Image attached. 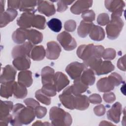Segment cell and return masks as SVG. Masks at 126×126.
<instances>
[{
    "label": "cell",
    "mask_w": 126,
    "mask_h": 126,
    "mask_svg": "<svg viewBox=\"0 0 126 126\" xmlns=\"http://www.w3.org/2000/svg\"><path fill=\"white\" fill-rule=\"evenodd\" d=\"M12 118L10 124L12 126H21L31 123L34 119V109L30 107H25L17 103L13 106Z\"/></svg>",
    "instance_id": "6da1fadb"
},
{
    "label": "cell",
    "mask_w": 126,
    "mask_h": 126,
    "mask_svg": "<svg viewBox=\"0 0 126 126\" xmlns=\"http://www.w3.org/2000/svg\"><path fill=\"white\" fill-rule=\"evenodd\" d=\"M49 117L53 126H68L71 125L72 122L69 113L57 106H54L50 109Z\"/></svg>",
    "instance_id": "7a4b0ae2"
},
{
    "label": "cell",
    "mask_w": 126,
    "mask_h": 126,
    "mask_svg": "<svg viewBox=\"0 0 126 126\" xmlns=\"http://www.w3.org/2000/svg\"><path fill=\"white\" fill-rule=\"evenodd\" d=\"M123 82L121 76L113 72L108 77L100 79L96 83L97 90L100 92H109L114 89L115 86L120 85Z\"/></svg>",
    "instance_id": "3957f363"
},
{
    "label": "cell",
    "mask_w": 126,
    "mask_h": 126,
    "mask_svg": "<svg viewBox=\"0 0 126 126\" xmlns=\"http://www.w3.org/2000/svg\"><path fill=\"white\" fill-rule=\"evenodd\" d=\"M124 26V22L120 17H111V20L107 24L106 31L107 37L110 39H115L117 38Z\"/></svg>",
    "instance_id": "277c9868"
},
{
    "label": "cell",
    "mask_w": 126,
    "mask_h": 126,
    "mask_svg": "<svg viewBox=\"0 0 126 126\" xmlns=\"http://www.w3.org/2000/svg\"><path fill=\"white\" fill-rule=\"evenodd\" d=\"M57 40L66 51L72 50L77 46L75 39L66 32H63L59 34L57 36Z\"/></svg>",
    "instance_id": "5b68a950"
},
{
    "label": "cell",
    "mask_w": 126,
    "mask_h": 126,
    "mask_svg": "<svg viewBox=\"0 0 126 126\" xmlns=\"http://www.w3.org/2000/svg\"><path fill=\"white\" fill-rule=\"evenodd\" d=\"M33 47L32 43L29 41L26 42L21 45L15 46L11 52L12 56L13 58L21 57H30L31 51Z\"/></svg>",
    "instance_id": "8992f818"
},
{
    "label": "cell",
    "mask_w": 126,
    "mask_h": 126,
    "mask_svg": "<svg viewBox=\"0 0 126 126\" xmlns=\"http://www.w3.org/2000/svg\"><path fill=\"white\" fill-rule=\"evenodd\" d=\"M105 5L109 11L112 12L111 17H120L125 4L123 0H105Z\"/></svg>",
    "instance_id": "52a82bcc"
},
{
    "label": "cell",
    "mask_w": 126,
    "mask_h": 126,
    "mask_svg": "<svg viewBox=\"0 0 126 126\" xmlns=\"http://www.w3.org/2000/svg\"><path fill=\"white\" fill-rule=\"evenodd\" d=\"M85 66L84 63L75 62L69 64L66 66L65 71L72 79L75 80L80 77Z\"/></svg>",
    "instance_id": "ba28073f"
},
{
    "label": "cell",
    "mask_w": 126,
    "mask_h": 126,
    "mask_svg": "<svg viewBox=\"0 0 126 126\" xmlns=\"http://www.w3.org/2000/svg\"><path fill=\"white\" fill-rule=\"evenodd\" d=\"M71 86L68 87L59 96L62 104L66 108L74 109V98L72 94Z\"/></svg>",
    "instance_id": "9c48e42d"
},
{
    "label": "cell",
    "mask_w": 126,
    "mask_h": 126,
    "mask_svg": "<svg viewBox=\"0 0 126 126\" xmlns=\"http://www.w3.org/2000/svg\"><path fill=\"white\" fill-rule=\"evenodd\" d=\"M77 55L84 61L92 56H95V45L93 44L80 45L77 49Z\"/></svg>",
    "instance_id": "30bf717a"
},
{
    "label": "cell",
    "mask_w": 126,
    "mask_h": 126,
    "mask_svg": "<svg viewBox=\"0 0 126 126\" xmlns=\"http://www.w3.org/2000/svg\"><path fill=\"white\" fill-rule=\"evenodd\" d=\"M61 52L60 46L56 42L49 41L47 44L46 56L49 60H56L60 56Z\"/></svg>",
    "instance_id": "8fae6325"
},
{
    "label": "cell",
    "mask_w": 126,
    "mask_h": 126,
    "mask_svg": "<svg viewBox=\"0 0 126 126\" xmlns=\"http://www.w3.org/2000/svg\"><path fill=\"white\" fill-rule=\"evenodd\" d=\"M37 9L38 11L47 16H51L56 13L54 5L49 1H37Z\"/></svg>",
    "instance_id": "7c38bea8"
},
{
    "label": "cell",
    "mask_w": 126,
    "mask_h": 126,
    "mask_svg": "<svg viewBox=\"0 0 126 126\" xmlns=\"http://www.w3.org/2000/svg\"><path fill=\"white\" fill-rule=\"evenodd\" d=\"M69 83V80L67 77L61 72H57L55 73L53 84L56 88L57 92H59Z\"/></svg>",
    "instance_id": "4fadbf2b"
},
{
    "label": "cell",
    "mask_w": 126,
    "mask_h": 126,
    "mask_svg": "<svg viewBox=\"0 0 126 126\" xmlns=\"http://www.w3.org/2000/svg\"><path fill=\"white\" fill-rule=\"evenodd\" d=\"M122 112V107L121 104L117 102L114 103L111 107V108L107 111V118L115 123H118L120 121V116Z\"/></svg>",
    "instance_id": "5bb4252c"
},
{
    "label": "cell",
    "mask_w": 126,
    "mask_h": 126,
    "mask_svg": "<svg viewBox=\"0 0 126 126\" xmlns=\"http://www.w3.org/2000/svg\"><path fill=\"white\" fill-rule=\"evenodd\" d=\"M16 70L12 66L8 64L3 68L2 72L0 75V82L1 84L14 81L15 78Z\"/></svg>",
    "instance_id": "9a60e30c"
},
{
    "label": "cell",
    "mask_w": 126,
    "mask_h": 126,
    "mask_svg": "<svg viewBox=\"0 0 126 126\" xmlns=\"http://www.w3.org/2000/svg\"><path fill=\"white\" fill-rule=\"evenodd\" d=\"M92 3V0H77L70 7V11L74 14L83 13L88 10Z\"/></svg>",
    "instance_id": "2e32d148"
},
{
    "label": "cell",
    "mask_w": 126,
    "mask_h": 126,
    "mask_svg": "<svg viewBox=\"0 0 126 126\" xmlns=\"http://www.w3.org/2000/svg\"><path fill=\"white\" fill-rule=\"evenodd\" d=\"M34 17V13L24 12L17 19V24L21 28H29L32 26Z\"/></svg>",
    "instance_id": "e0dca14e"
},
{
    "label": "cell",
    "mask_w": 126,
    "mask_h": 126,
    "mask_svg": "<svg viewBox=\"0 0 126 126\" xmlns=\"http://www.w3.org/2000/svg\"><path fill=\"white\" fill-rule=\"evenodd\" d=\"M18 13L15 9L8 8L5 11L0 14V28L6 26L12 21L17 16Z\"/></svg>",
    "instance_id": "ac0fdd59"
},
{
    "label": "cell",
    "mask_w": 126,
    "mask_h": 126,
    "mask_svg": "<svg viewBox=\"0 0 126 126\" xmlns=\"http://www.w3.org/2000/svg\"><path fill=\"white\" fill-rule=\"evenodd\" d=\"M29 57H21L15 58L12 64L14 67L20 71L26 70L29 69L31 65V61Z\"/></svg>",
    "instance_id": "d6986e66"
},
{
    "label": "cell",
    "mask_w": 126,
    "mask_h": 126,
    "mask_svg": "<svg viewBox=\"0 0 126 126\" xmlns=\"http://www.w3.org/2000/svg\"><path fill=\"white\" fill-rule=\"evenodd\" d=\"M89 106V98L85 95L79 94L74 96V108L79 110H84Z\"/></svg>",
    "instance_id": "ffe728a7"
},
{
    "label": "cell",
    "mask_w": 126,
    "mask_h": 126,
    "mask_svg": "<svg viewBox=\"0 0 126 126\" xmlns=\"http://www.w3.org/2000/svg\"><path fill=\"white\" fill-rule=\"evenodd\" d=\"M55 75L54 69L52 67L46 66L41 70V80L42 85L53 83Z\"/></svg>",
    "instance_id": "44dd1931"
},
{
    "label": "cell",
    "mask_w": 126,
    "mask_h": 126,
    "mask_svg": "<svg viewBox=\"0 0 126 126\" xmlns=\"http://www.w3.org/2000/svg\"><path fill=\"white\" fill-rule=\"evenodd\" d=\"M81 82L86 85H93L95 80L94 71L90 68L85 69L80 77Z\"/></svg>",
    "instance_id": "7402d4cb"
},
{
    "label": "cell",
    "mask_w": 126,
    "mask_h": 126,
    "mask_svg": "<svg viewBox=\"0 0 126 126\" xmlns=\"http://www.w3.org/2000/svg\"><path fill=\"white\" fill-rule=\"evenodd\" d=\"M18 83L29 87L32 83V73L30 70H23L20 71L18 76Z\"/></svg>",
    "instance_id": "603a6c76"
},
{
    "label": "cell",
    "mask_w": 126,
    "mask_h": 126,
    "mask_svg": "<svg viewBox=\"0 0 126 126\" xmlns=\"http://www.w3.org/2000/svg\"><path fill=\"white\" fill-rule=\"evenodd\" d=\"M28 31L26 29L20 28L17 29L12 34V37L14 42L22 44L27 39Z\"/></svg>",
    "instance_id": "cb8c5ba5"
},
{
    "label": "cell",
    "mask_w": 126,
    "mask_h": 126,
    "mask_svg": "<svg viewBox=\"0 0 126 126\" xmlns=\"http://www.w3.org/2000/svg\"><path fill=\"white\" fill-rule=\"evenodd\" d=\"M15 82L14 81L9 82L1 84L0 87V96L7 98L10 97L13 94Z\"/></svg>",
    "instance_id": "d4e9b609"
},
{
    "label": "cell",
    "mask_w": 126,
    "mask_h": 126,
    "mask_svg": "<svg viewBox=\"0 0 126 126\" xmlns=\"http://www.w3.org/2000/svg\"><path fill=\"white\" fill-rule=\"evenodd\" d=\"M89 36L93 40L101 41L105 37V32L101 27L94 25L89 33Z\"/></svg>",
    "instance_id": "484cf974"
},
{
    "label": "cell",
    "mask_w": 126,
    "mask_h": 126,
    "mask_svg": "<svg viewBox=\"0 0 126 126\" xmlns=\"http://www.w3.org/2000/svg\"><path fill=\"white\" fill-rule=\"evenodd\" d=\"M13 108V102L10 101L0 100V119L5 118L10 115V112Z\"/></svg>",
    "instance_id": "4316f807"
},
{
    "label": "cell",
    "mask_w": 126,
    "mask_h": 126,
    "mask_svg": "<svg viewBox=\"0 0 126 126\" xmlns=\"http://www.w3.org/2000/svg\"><path fill=\"white\" fill-rule=\"evenodd\" d=\"M93 26L94 24L92 22L82 20L78 28L77 32L78 35L81 37H85L90 33Z\"/></svg>",
    "instance_id": "83f0119b"
},
{
    "label": "cell",
    "mask_w": 126,
    "mask_h": 126,
    "mask_svg": "<svg viewBox=\"0 0 126 126\" xmlns=\"http://www.w3.org/2000/svg\"><path fill=\"white\" fill-rule=\"evenodd\" d=\"M46 55V51L42 45L33 46L30 55V57L33 61H40L44 59Z\"/></svg>",
    "instance_id": "f1b7e54d"
},
{
    "label": "cell",
    "mask_w": 126,
    "mask_h": 126,
    "mask_svg": "<svg viewBox=\"0 0 126 126\" xmlns=\"http://www.w3.org/2000/svg\"><path fill=\"white\" fill-rule=\"evenodd\" d=\"M71 88L73 94L77 95L85 92L88 89V86L83 84L81 82L80 77H79L74 80V83L71 86Z\"/></svg>",
    "instance_id": "f546056e"
},
{
    "label": "cell",
    "mask_w": 126,
    "mask_h": 126,
    "mask_svg": "<svg viewBox=\"0 0 126 126\" xmlns=\"http://www.w3.org/2000/svg\"><path fill=\"white\" fill-rule=\"evenodd\" d=\"M43 39L42 34L34 30L31 29L28 31L27 39L33 44H37L40 43Z\"/></svg>",
    "instance_id": "4dcf8cb0"
},
{
    "label": "cell",
    "mask_w": 126,
    "mask_h": 126,
    "mask_svg": "<svg viewBox=\"0 0 126 126\" xmlns=\"http://www.w3.org/2000/svg\"><path fill=\"white\" fill-rule=\"evenodd\" d=\"M114 69L115 66L111 62L105 61L102 62L99 67L95 71V73L97 75L106 74L111 72Z\"/></svg>",
    "instance_id": "1f68e13d"
},
{
    "label": "cell",
    "mask_w": 126,
    "mask_h": 126,
    "mask_svg": "<svg viewBox=\"0 0 126 126\" xmlns=\"http://www.w3.org/2000/svg\"><path fill=\"white\" fill-rule=\"evenodd\" d=\"M102 62V61L101 58L93 56L87 60L84 61V63L86 66L90 67L91 69L95 72L98 69Z\"/></svg>",
    "instance_id": "d6a6232c"
},
{
    "label": "cell",
    "mask_w": 126,
    "mask_h": 126,
    "mask_svg": "<svg viewBox=\"0 0 126 126\" xmlns=\"http://www.w3.org/2000/svg\"><path fill=\"white\" fill-rule=\"evenodd\" d=\"M37 4L36 0H21L19 10L25 12L34 13L36 11L34 7Z\"/></svg>",
    "instance_id": "836d02e7"
},
{
    "label": "cell",
    "mask_w": 126,
    "mask_h": 126,
    "mask_svg": "<svg viewBox=\"0 0 126 126\" xmlns=\"http://www.w3.org/2000/svg\"><path fill=\"white\" fill-rule=\"evenodd\" d=\"M26 87L18 82H15L14 90L13 92L14 96L17 98H23L27 94Z\"/></svg>",
    "instance_id": "e575fe53"
},
{
    "label": "cell",
    "mask_w": 126,
    "mask_h": 126,
    "mask_svg": "<svg viewBox=\"0 0 126 126\" xmlns=\"http://www.w3.org/2000/svg\"><path fill=\"white\" fill-rule=\"evenodd\" d=\"M46 26V19L42 15H34L32 27L36 28L39 30L44 29Z\"/></svg>",
    "instance_id": "d590c367"
},
{
    "label": "cell",
    "mask_w": 126,
    "mask_h": 126,
    "mask_svg": "<svg viewBox=\"0 0 126 126\" xmlns=\"http://www.w3.org/2000/svg\"><path fill=\"white\" fill-rule=\"evenodd\" d=\"M47 25L50 29L52 31L58 32L62 28L61 21L57 18H52L47 22Z\"/></svg>",
    "instance_id": "8d00e7d4"
},
{
    "label": "cell",
    "mask_w": 126,
    "mask_h": 126,
    "mask_svg": "<svg viewBox=\"0 0 126 126\" xmlns=\"http://www.w3.org/2000/svg\"><path fill=\"white\" fill-rule=\"evenodd\" d=\"M41 90L43 93L48 96H54L56 94L57 90L53 83L43 85Z\"/></svg>",
    "instance_id": "74e56055"
},
{
    "label": "cell",
    "mask_w": 126,
    "mask_h": 126,
    "mask_svg": "<svg viewBox=\"0 0 126 126\" xmlns=\"http://www.w3.org/2000/svg\"><path fill=\"white\" fill-rule=\"evenodd\" d=\"M35 97L40 102L48 105L51 103V99L49 96L42 93L41 89L37 90L35 93Z\"/></svg>",
    "instance_id": "f35d334b"
},
{
    "label": "cell",
    "mask_w": 126,
    "mask_h": 126,
    "mask_svg": "<svg viewBox=\"0 0 126 126\" xmlns=\"http://www.w3.org/2000/svg\"><path fill=\"white\" fill-rule=\"evenodd\" d=\"M116 51L112 48H107L104 50L102 57L105 60H112L116 57Z\"/></svg>",
    "instance_id": "ab89813d"
},
{
    "label": "cell",
    "mask_w": 126,
    "mask_h": 126,
    "mask_svg": "<svg viewBox=\"0 0 126 126\" xmlns=\"http://www.w3.org/2000/svg\"><path fill=\"white\" fill-rule=\"evenodd\" d=\"M81 17L84 21L92 22L95 19V13L92 10H88L82 13Z\"/></svg>",
    "instance_id": "60d3db41"
},
{
    "label": "cell",
    "mask_w": 126,
    "mask_h": 126,
    "mask_svg": "<svg viewBox=\"0 0 126 126\" xmlns=\"http://www.w3.org/2000/svg\"><path fill=\"white\" fill-rule=\"evenodd\" d=\"M74 1L70 0H59L57 3V11L59 12H63L67 8V5L71 4Z\"/></svg>",
    "instance_id": "b9f144b4"
},
{
    "label": "cell",
    "mask_w": 126,
    "mask_h": 126,
    "mask_svg": "<svg viewBox=\"0 0 126 126\" xmlns=\"http://www.w3.org/2000/svg\"><path fill=\"white\" fill-rule=\"evenodd\" d=\"M109 17L107 13L100 14L97 19V22L98 24L101 26H105L109 22Z\"/></svg>",
    "instance_id": "7bdbcfd3"
},
{
    "label": "cell",
    "mask_w": 126,
    "mask_h": 126,
    "mask_svg": "<svg viewBox=\"0 0 126 126\" xmlns=\"http://www.w3.org/2000/svg\"><path fill=\"white\" fill-rule=\"evenodd\" d=\"M35 116L37 118L41 119L44 117L47 112V109L45 107L40 105L35 107L34 109Z\"/></svg>",
    "instance_id": "ee69618b"
},
{
    "label": "cell",
    "mask_w": 126,
    "mask_h": 126,
    "mask_svg": "<svg viewBox=\"0 0 126 126\" xmlns=\"http://www.w3.org/2000/svg\"><path fill=\"white\" fill-rule=\"evenodd\" d=\"M76 27V23L74 20H69L66 21L64 23V28L67 32H73Z\"/></svg>",
    "instance_id": "f6af8a7d"
},
{
    "label": "cell",
    "mask_w": 126,
    "mask_h": 126,
    "mask_svg": "<svg viewBox=\"0 0 126 126\" xmlns=\"http://www.w3.org/2000/svg\"><path fill=\"white\" fill-rule=\"evenodd\" d=\"M24 102L27 106L33 108V109H34L35 107H36L37 106L40 105L39 103L37 101L32 98H27L25 100H24Z\"/></svg>",
    "instance_id": "bcb514c9"
},
{
    "label": "cell",
    "mask_w": 126,
    "mask_h": 126,
    "mask_svg": "<svg viewBox=\"0 0 126 126\" xmlns=\"http://www.w3.org/2000/svg\"><path fill=\"white\" fill-rule=\"evenodd\" d=\"M103 99L107 103H112L116 99V96L115 94L112 92H109L107 93H105L103 95Z\"/></svg>",
    "instance_id": "7dc6e473"
},
{
    "label": "cell",
    "mask_w": 126,
    "mask_h": 126,
    "mask_svg": "<svg viewBox=\"0 0 126 126\" xmlns=\"http://www.w3.org/2000/svg\"><path fill=\"white\" fill-rule=\"evenodd\" d=\"M89 102L93 104L100 103L102 101L101 96L97 94H93L90 95L89 97Z\"/></svg>",
    "instance_id": "c3c4849f"
},
{
    "label": "cell",
    "mask_w": 126,
    "mask_h": 126,
    "mask_svg": "<svg viewBox=\"0 0 126 126\" xmlns=\"http://www.w3.org/2000/svg\"><path fill=\"white\" fill-rule=\"evenodd\" d=\"M94 112L96 116H101L105 114V108L104 105L102 104L97 105L95 107H94Z\"/></svg>",
    "instance_id": "681fc988"
},
{
    "label": "cell",
    "mask_w": 126,
    "mask_h": 126,
    "mask_svg": "<svg viewBox=\"0 0 126 126\" xmlns=\"http://www.w3.org/2000/svg\"><path fill=\"white\" fill-rule=\"evenodd\" d=\"M21 3V0H8L7 6L10 9H18L19 8Z\"/></svg>",
    "instance_id": "f907efd6"
},
{
    "label": "cell",
    "mask_w": 126,
    "mask_h": 126,
    "mask_svg": "<svg viewBox=\"0 0 126 126\" xmlns=\"http://www.w3.org/2000/svg\"><path fill=\"white\" fill-rule=\"evenodd\" d=\"M125 55H124L123 57H121L119 59V60L117 62V66L118 67L123 71L126 70V58H125Z\"/></svg>",
    "instance_id": "816d5d0a"
},
{
    "label": "cell",
    "mask_w": 126,
    "mask_h": 126,
    "mask_svg": "<svg viewBox=\"0 0 126 126\" xmlns=\"http://www.w3.org/2000/svg\"><path fill=\"white\" fill-rule=\"evenodd\" d=\"M46 126V125H50V124L46 122H44V123H42L41 121H37L35 123H33L32 124V126Z\"/></svg>",
    "instance_id": "f5cc1de1"
},
{
    "label": "cell",
    "mask_w": 126,
    "mask_h": 126,
    "mask_svg": "<svg viewBox=\"0 0 126 126\" xmlns=\"http://www.w3.org/2000/svg\"><path fill=\"white\" fill-rule=\"evenodd\" d=\"M4 2L5 1L4 0H0V14L4 12Z\"/></svg>",
    "instance_id": "db71d44e"
}]
</instances>
